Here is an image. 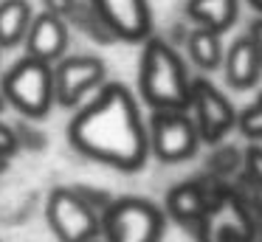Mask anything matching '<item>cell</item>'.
Masks as SVG:
<instances>
[{"mask_svg":"<svg viewBox=\"0 0 262 242\" xmlns=\"http://www.w3.org/2000/svg\"><path fill=\"white\" fill-rule=\"evenodd\" d=\"M74 189H76V194H79L82 200H85L88 206L93 208V211H99V214H104V211H107V206L116 200L110 191L96 189V186H74Z\"/></svg>","mask_w":262,"mask_h":242,"instance_id":"44dd1931","label":"cell"},{"mask_svg":"<svg viewBox=\"0 0 262 242\" xmlns=\"http://www.w3.org/2000/svg\"><path fill=\"white\" fill-rule=\"evenodd\" d=\"M223 76L234 90H254L262 79V59L248 34L234 39L223 56Z\"/></svg>","mask_w":262,"mask_h":242,"instance_id":"4fadbf2b","label":"cell"},{"mask_svg":"<svg viewBox=\"0 0 262 242\" xmlns=\"http://www.w3.org/2000/svg\"><path fill=\"white\" fill-rule=\"evenodd\" d=\"M194 228L198 242H256L259 236L248 206L234 194V189L220 197Z\"/></svg>","mask_w":262,"mask_h":242,"instance_id":"30bf717a","label":"cell"},{"mask_svg":"<svg viewBox=\"0 0 262 242\" xmlns=\"http://www.w3.org/2000/svg\"><path fill=\"white\" fill-rule=\"evenodd\" d=\"M189 113H192L198 133L203 144H220L234 127H237V110L223 96V90L206 76L192 79V99H189Z\"/></svg>","mask_w":262,"mask_h":242,"instance_id":"ba28073f","label":"cell"},{"mask_svg":"<svg viewBox=\"0 0 262 242\" xmlns=\"http://www.w3.org/2000/svg\"><path fill=\"white\" fill-rule=\"evenodd\" d=\"M6 110V96H3V90H0V113Z\"/></svg>","mask_w":262,"mask_h":242,"instance_id":"83f0119b","label":"cell"},{"mask_svg":"<svg viewBox=\"0 0 262 242\" xmlns=\"http://www.w3.org/2000/svg\"><path fill=\"white\" fill-rule=\"evenodd\" d=\"M237 129L248 141H254V144L262 141V90H259V96L245 107V110L237 113Z\"/></svg>","mask_w":262,"mask_h":242,"instance_id":"d6986e66","label":"cell"},{"mask_svg":"<svg viewBox=\"0 0 262 242\" xmlns=\"http://www.w3.org/2000/svg\"><path fill=\"white\" fill-rule=\"evenodd\" d=\"M186 54L198 71H206V73L217 71L223 65V56H226L223 34L211 31V28H203V26H194L186 37Z\"/></svg>","mask_w":262,"mask_h":242,"instance_id":"9a60e30c","label":"cell"},{"mask_svg":"<svg viewBox=\"0 0 262 242\" xmlns=\"http://www.w3.org/2000/svg\"><path fill=\"white\" fill-rule=\"evenodd\" d=\"M23 45L26 54L34 56V59H42L48 65L59 62L65 56V48H68V20L42 9V14H34V20H31Z\"/></svg>","mask_w":262,"mask_h":242,"instance_id":"7c38bea8","label":"cell"},{"mask_svg":"<svg viewBox=\"0 0 262 242\" xmlns=\"http://www.w3.org/2000/svg\"><path fill=\"white\" fill-rule=\"evenodd\" d=\"M231 191V180H223L211 172L189 178L166 191V214L183 225H198L220 197Z\"/></svg>","mask_w":262,"mask_h":242,"instance_id":"9c48e42d","label":"cell"},{"mask_svg":"<svg viewBox=\"0 0 262 242\" xmlns=\"http://www.w3.org/2000/svg\"><path fill=\"white\" fill-rule=\"evenodd\" d=\"M119 42H144L152 37L149 0H91Z\"/></svg>","mask_w":262,"mask_h":242,"instance_id":"8fae6325","label":"cell"},{"mask_svg":"<svg viewBox=\"0 0 262 242\" xmlns=\"http://www.w3.org/2000/svg\"><path fill=\"white\" fill-rule=\"evenodd\" d=\"M245 3H248L251 9L256 11V14H262V0H245Z\"/></svg>","mask_w":262,"mask_h":242,"instance_id":"4316f807","label":"cell"},{"mask_svg":"<svg viewBox=\"0 0 262 242\" xmlns=\"http://www.w3.org/2000/svg\"><path fill=\"white\" fill-rule=\"evenodd\" d=\"M248 39L254 42V48L259 51V59H262V14L251 20V26H248Z\"/></svg>","mask_w":262,"mask_h":242,"instance_id":"d4e9b609","label":"cell"},{"mask_svg":"<svg viewBox=\"0 0 262 242\" xmlns=\"http://www.w3.org/2000/svg\"><path fill=\"white\" fill-rule=\"evenodd\" d=\"M46 219L59 242H85L102 234V214L93 211L74 186L51 189L46 203Z\"/></svg>","mask_w":262,"mask_h":242,"instance_id":"8992f818","label":"cell"},{"mask_svg":"<svg viewBox=\"0 0 262 242\" xmlns=\"http://www.w3.org/2000/svg\"><path fill=\"white\" fill-rule=\"evenodd\" d=\"M138 93L149 110H189L192 79L169 39L147 37L138 62Z\"/></svg>","mask_w":262,"mask_h":242,"instance_id":"7a4b0ae2","label":"cell"},{"mask_svg":"<svg viewBox=\"0 0 262 242\" xmlns=\"http://www.w3.org/2000/svg\"><path fill=\"white\" fill-rule=\"evenodd\" d=\"M0 90L6 96V104H12L23 118L40 121L57 104L54 96V65L26 54L17 59L0 79Z\"/></svg>","mask_w":262,"mask_h":242,"instance_id":"3957f363","label":"cell"},{"mask_svg":"<svg viewBox=\"0 0 262 242\" xmlns=\"http://www.w3.org/2000/svg\"><path fill=\"white\" fill-rule=\"evenodd\" d=\"M85 242H104V236L99 234V236H91V239H85Z\"/></svg>","mask_w":262,"mask_h":242,"instance_id":"f1b7e54d","label":"cell"},{"mask_svg":"<svg viewBox=\"0 0 262 242\" xmlns=\"http://www.w3.org/2000/svg\"><path fill=\"white\" fill-rule=\"evenodd\" d=\"M17 149H20V144H17V135H14V127H9V124L0 121V155L14 158Z\"/></svg>","mask_w":262,"mask_h":242,"instance_id":"603a6c76","label":"cell"},{"mask_svg":"<svg viewBox=\"0 0 262 242\" xmlns=\"http://www.w3.org/2000/svg\"><path fill=\"white\" fill-rule=\"evenodd\" d=\"M79 155L119 172H138L149 158V133L136 96L121 82H104L68 124Z\"/></svg>","mask_w":262,"mask_h":242,"instance_id":"6da1fadb","label":"cell"},{"mask_svg":"<svg viewBox=\"0 0 262 242\" xmlns=\"http://www.w3.org/2000/svg\"><path fill=\"white\" fill-rule=\"evenodd\" d=\"M76 0H42V9L51 11V14H59V17H68V11L74 9Z\"/></svg>","mask_w":262,"mask_h":242,"instance_id":"cb8c5ba5","label":"cell"},{"mask_svg":"<svg viewBox=\"0 0 262 242\" xmlns=\"http://www.w3.org/2000/svg\"><path fill=\"white\" fill-rule=\"evenodd\" d=\"M166 214L147 197H119L102 214L104 242H161Z\"/></svg>","mask_w":262,"mask_h":242,"instance_id":"277c9868","label":"cell"},{"mask_svg":"<svg viewBox=\"0 0 262 242\" xmlns=\"http://www.w3.org/2000/svg\"><path fill=\"white\" fill-rule=\"evenodd\" d=\"M34 20L29 0H0V48H17Z\"/></svg>","mask_w":262,"mask_h":242,"instance_id":"2e32d148","label":"cell"},{"mask_svg":"<svg viewBox=\"0 0 262 242\" xmlns=\"http://www.w3.org/2000/svg\"><path fill=\"white\" fill-rule=\"evenodd\" d=\"M0 51H3V48H0Z\"/></svg>","mask_w":262,"mask_h":242,"instance_id":"4dcf8cb0","label":"cell"},{"mask_svg":"<svg viewBox=\"0 0 262 242\" xmlns=\"http://www.w3.org/2000/svg\"><path fill=\"white\" fill-rule=\"evenodd\" d=\"M256 242H262V234H259V236H256Z\"/></svg>","mask_w":262,"mask_h":242,"instance_id":"f546056e","label":"cell"},{"mask_svg":"<svg viewBox=\"0 0 262 242\" xmlns=\"http://www.w3.org/2000/svg\"><path fill=\"white\" fill-rule=\"evenodd\" d=\"M65 20H68L71 28H76L82 37H88L91 42H96V45H113V42H119V39H116V34L110 31V26L104 23V17L99 14V9L91 3V0H76L74 9L68 11V17H65Z\"/></svg>","mask_w":262,"mask_h":242,"instance_id":"e0dca14e","label":"cell"},{"mask_svg":"<svg viewBox=\"0 0 262 242\" xmlns=\"http://www.w3.org/2000/svg\"><path fill=\"white\" fill-rule=\"evenodd\" d=\"M186 14L194 26L226 34L239 17V0H186Z\"/></svg>","mask_w":262,"mask_h":242,"instance_id":"5bb4252c","label":"cell"},{"mask_svg":"<svg viewBox=\"0 0 262 242\" xmlns=\"http://www.w3.org/2000/svg\"><path fill=\"white\" fill-rule=\"evenodd\" d=\"M243 174L256 183L262 189V146L259 144H251L245 146V163H243Z\"/></svg>","mask_w":262,"mask_h":242,"instance_id":"7402d4cb","label":"cell"},{"mask_svg":"<svg viewBox=\"0 0 262 242\" xmlns=\"http://www.w3.org/2000/svg\"><path fill=\"white\" fill-rule=\"evenodd\" d=\"M149 155L161 163H183L198 155L200 133L189 110H152L147 124Z\"/></svg>","mask_w":262,"mask_h":242,"instance_id":"5b68a950","label":"cell"},{"mask_svg":"<svg viewBox=\"0 0 262 242\" xmlns=\"http://www.w3.org/2000/svg\"><path fill=\"white\" fill-rule=\"evenodd\" d=\"M107 82V65L93 54L62 56L54 62V96L59 107H79Z\"/></svg>","mask_w":262,"mask_h":242,"instance_id":"52a82bcc","label":"cell"},{"mask_svg":"<svg viewBox=\"0 0 262 242\" xmlns=\"http://www.w3.org/2000/svg\"><path fill=\"white\" fill-rule=\"evenodd\" d=\"M14 135H17L20 149H29V152H42L48 144L46 133H42L31 118H20V121L14 124Z\"/></svg>","mask_w":262,"mask_h":242,"instance_id":"ffe728a7","label":"cell"},{"mask_svg":"<svg viewBox=\"0 0 262 242\" xmlns=\"http://www.w3.org/2000/svg\"><path fill=\"white\" fill-rule=\"evenodd\" d=\"M243 163H245V149H239L237 144H214L211 155L206 158V172L217 174L223 180H231L243 172Z\"/></svg>","mask_w":262,"mask_h":242,"instance_id":"ac0fdd59","label":"cell"},{"mask_svg":"<svg viewBox=\"0 0 262 242\" xmlns=\"http://www.w3.org/2000/svg\"><path fill=\"white\" fill-rule=\"evenodd\" d=\"M9 163H12V158H9V155H0V174L9 172Z\"/></svg>","mask_w":262,"mask_h":242,"instance_id":"484cf974","label":"cell"}]
</instances>
